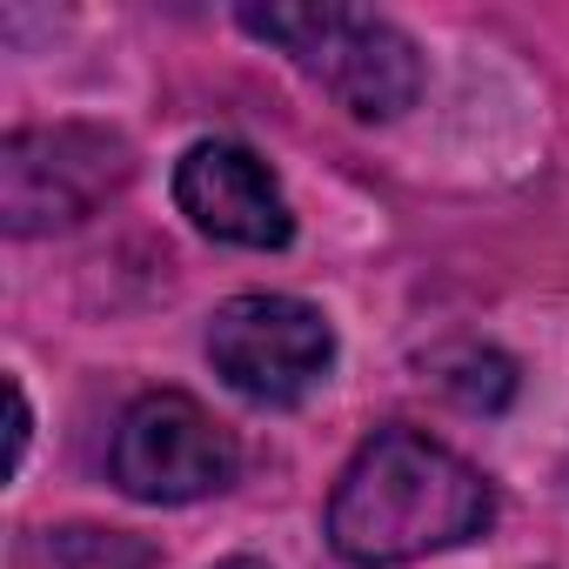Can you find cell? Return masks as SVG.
Here are the masks:
<instances>
[{
	"label": "cell",
	"instance_id": "obj_7",
	"mask_svg": "<svg viewBox=\"0 0 569 569\" xmlns=\"http://www.w3.org/2000/svg\"><path fill=\"white\" fill-rule=\"evenodd\" d=\"M8 569H154V542L101 522H61V529H28Z\"/></svg>",
	"mask_w": 569,
	"mask_h": 569
},
{
	"label": "cell",
	"instance_id": "obj_2",
	"mask_svg": "<svg viewBox=\"0 0 569 569\" xmlns=\"http://www.w3.org/2000/svg\"><path fill=\"white\" fill-rule=\"evenodd\" d=\"M241 28L254 41L281 48L356 121H396L422 94V54L382 14H356V8H241Z\"/></svg>",
	"mask_w": 569,
	"mask_h": 569
},
{
	"label": "cell",
	"instance_id": "obj_1",
	"mask_svg": "<svg viewBox=\"0 0 569 569\" xmlns=\"http://www.w3.org/2000/svg\"><path fill=\"white\" fill-rule=\"evenodd\" d=\"M496 522L489 476L422 429H376L329 489V542L356 569H396Z\"/></svg>",
	"mask_w": 569,
	"mask_h": 569
},
{
	"label": "cell",
	"instance_id": "obj_4",
	"mask_svg": "<svg viewBox=\"0 0 569 569\" xmlns=\"http://www.w3.org/2000/svg\"><path fill=\"white\" fill-rule=\"evenodd\" d=\"M208 362L214 376L268 409L309 402L336 369V329L302 296H234L208 322Z\"/></svg>",
	"mask_w": 569,
	"mask_h": 569
},
{
	"label": "cell",
	"instance_id": "obj_8",
	"mask_svg": "<svg viewBox=\"0 0 569 569\" xmlns=\"http://www.w3.org/2000/svg\"><path fill=\"white\" fill-rule=\"evenodd\" d=\"M8 402H14V449H8V462L21 469V456H28V436H34V416H28V389H21V382H8Z\"/></svg>",
	"mask_w": 569,
	"mask_h": 569
},
{
	"label": "cell",
	"instance_id": "obj_6",
	"mask_svg": "<svg viewBox=\"0 0 569 569\" xmlns=\"http://www.w3.org/2000/svg\"><path fill=\"white\" fill-rule=\"evenodd\" d=\"M174 208L228 248H289L296 208L281 194L274 168L241 141H194L174 161Z\"/></svg>",
	"mask_w": 569,
	"mask_h": 569
},
{
	"label": "cell",
	"instance_id": "obj_5",
	"mask_svg": "<svg viewBox=\"0 0 569 569\" xmlns=\"http://www.w3.org/2000/svg\"><path fill=\"white\" fill-rule=\"evenodd\" d=\"M108 469H114L121 496H134V502H201L234 482L241 442L194 396L154 389L121 416Z\"/></svg>",
	"mask_w": 569,
	"mask_h": 569
},
{
	"label": "cell",
	"instance_id": "obj_3",
	"mask_svg": "<svg viewBox=\"0 0 569 569\" xmlns=\"http://www.w3.org/2000/svg\"><path fill=\"white\" fill-rule=\"evenodd\" d=\"M128 174H134V154L114 128H94V121L21 128L0 141V221H8V234L74 228L108 194H121Z\"/></svg>",
	"mask_w": 569,
	"mask_h": 569
},
{
	"label": "cell",
	"instance_id": "obj_9",
	"mask_svg": "<svg viewBox=\"0 0 569 569\" xmlns=\"http://www.w3.org/2000/svg\"><path fill=\"white\" fill-rule=\"evenodd\" d=\"M214 569H268V562H254V556H228V562H214Z\"/></svg>",
	"mask_w": 569,
	"mask_h": 569
}]
</instances>
